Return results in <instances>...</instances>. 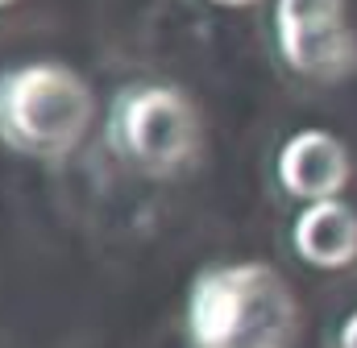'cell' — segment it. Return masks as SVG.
<instances>
[{
  "label": "cell",
  "mask_w": 357,
  "mask_h": 348,
  "mask_svg": "<svg viewBox=\"0 0 357 348\" xmlns=\"http://www.w3.org/2000/svg\"><path fill=\"white\" fill-rule=\"evenodd\" d=\"M299 324V303L274 265H212L191 282L187 336L195 348H295Z\"/></svg>",
  "instance_id": "1"
},
{
  "label": "cell",
  "mask_w": 357,
  "mask_h": 348,
  "mask_svg": "<svg viewBox=\"0 0 357 348\" xmlns=\"http://www.w3.org/2000/svg\"><path fill=\"white\" fill-rule=\"evenodd\" d=\"M96 100L67 63H25L0 71V141L25 158L63 162L91 129Z\"/></svg>",
  "instance_id": "2"
},
{
  "label": "cell",
  "mask_w": 357,
  "mask_h": 348,
  "mask_svg": "<svg viewBox=\"0 0 357 348\" xmlns=\"http://www.w3.org/2000/svg\"><path fill=\"white\" fill-rule=\"evenodd\" d=\"M199 112L171 84L125 87L112 108V145L133 171L175 178L199 158Z\"/></svg>",
  "instance_id": "3"
},
{
  "label": "cell",
  "mask_w": 357,
  "mask_h": 348,
  "mask_svg": "<svg viewBox=\"0 0 357 348\" xmlns=\"http://www.w3.org/2000/svg\"><path fill=\"white\" fill-rule=\"evenodd\" d=\"M349 174H354L349 150L324 129H303L287 137L278 150V182L287 195L303 203L341 199V191L349 187Z\"/></svg>",
  "instance_id": "4"
},
{
  "label": "cell",
  "mask_w": 357,
  "mask_h": 348,
  "mask_svg": "<svg viewBox=\"0 0 357 348\" xmlns=\"http://www.w3.org/2000/svg\"><path fill=\"white\" fill-rule=\"evenodd\" d=\"M274 33H278V50H282L287 67L303 79L341 84L357 71V33L349 29L345 17L307 21V25H291V29H274Z\"/></svg>",
  "instance_id": "5"
},
{
  "label": "cell",
  "mask_w": 357,
  "mask_h": 348,
  "mask_svg": "<svg viewBox=\"0 0 357 348\" xmlns=\"http://www.w3.org/2000/svg\"><path fill=\"white\" fill-rule=\"evenodd\" d=\"M291 245L316 269H349L357 261V207L345 199L307 203L295 216Z\"/></svg>",
  "instance_id": "6"
},
{
  "label": "cell",
  "mask_w": 357,
  "mask_h": 348,
  "mask_svg": "<svg viewBox=\"0 0 357 348\" xmlns=\"http://www.w3.org/2000/svg\"><path fill=\"white\" fill-rule=\"evenodd\" d=\"M345 17V0H274V29L307 25V21H337Z\"/></svg>",
  "instance_id": "7"
},
{
  "label": "cell",
  "mask_w": 357,
  "mask_h": 348,
  "mask_svg": "<svg viewBox=\"0 0 357 348\" xmlns=\"http://www.w3.org/2000/svg\"><path fill=\"white\" fill-rule=\"evenodd\" d=\"M337 348H357V311L341 324V332H337Z\"/></svg>",
  "instance_id": "8"
},
{
  "label": "cell",
  "mask_w": 357,
  "mask_h": 348,
  "mask_svg": "<svg viewBox=\"0 0 357 348\" xmlns=\"http://www.w3.org/2000/svg\"><path fill=\"white\" fill-rule=\"evenodd\" d=\"M212 4H220V8H250V4H258V0H212Z\"/></svg>",
  "instance_id": "9"
},
{
  "label": "cell",
  "mask_w": 357,
  "mask_h": 348,
  "mask_svg": "<svg viewBox=\"0 0 357 348\" xmlns=\"http://www.w3.org/2000/svg\"><path fill=\"white\" fill-rule=\"evenodd\" d=\"M8 4H17V0H0V8H8Z\"/></svg>",
  "instance_id": "10"
}]
</instances>
